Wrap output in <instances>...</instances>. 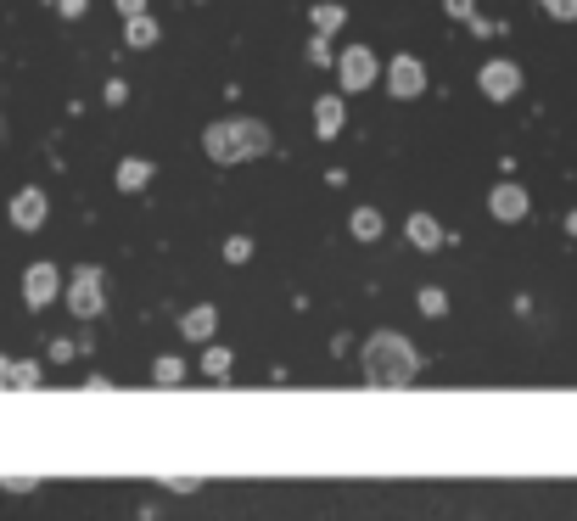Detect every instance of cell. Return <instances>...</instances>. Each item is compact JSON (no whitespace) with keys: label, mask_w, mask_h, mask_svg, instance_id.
Masks as SVG:
<instances>
[{"label":"cell","mask_w":577,"mask_h":521,"mask_svg":"<svg viewBox=\"0 0 577 521\" xmlns=\"http://www.w3.org/2000/svg\"><path fill=\"white\" fill-rule=\"evenodd\" d=\"M415 370H421V359H415V348H409L404 337H393V331H376V337L365 342V381H370V387H381V393H398V387H409V381H415Z\"/></svg>","instance_id":"1"},{"label":"cell","mask_w":577,"mask_h":521,"mask_svg":"<svg viewBox=\"0 0 577 521\" xmlns=\"http://www.w3.org/2000/svg\"><path fill=\"white\" fill-rule=\"evenodd\" d=\"M68 309L79 314V320H96V314H101V269H79V275H73Z\"/></svg>","instance_id":"6"},{"label":"cell","mask_w":577,"mask_h":521,"mask_svg":"<svg viewBox=\"0 0 577 521\" xmlns=\"http://www.w3.org/2000/svg\"><path fill=\"white\" fill-rule=\"evenodd\" d=\"M45 213H51V202H45L40 185H29V191H17V197H12V225L17 230H40Z\"/></svg>","instance_id":"9"},{"label":"cell","mask_w":577,"mask_h":521,"mask_svg":"<svg viewBox=\"0 0 577 521\" xmlns=\"http://www.w3.org/2000/svg\"><path fill=\"white\" fill-rule=\"evenodd\" d=\"M387 90H393L398 101L421 96V90H426V68H421V57H393V62H387Z\"/></svg>","instance_id":"7"},{"label":"cell","mask_w":577,"mask_h":521,"mask_svg":"<svg viewBox=\"0 0 577 521\" xmlns=\"http://www.w3.org/2000/svg\"><path fill=\"white\" fill-rule=\"evenodd\" d=\"M6 381H17V387H34V381H40V370H34V365H12V370H6Z\"/></svg>","instance_id":"22"},{"label":"cell","mask_w":577,"mask_h":521,"mask_svg":"<svg viewBox=\"0 0 577 521\" xmlns=\"http://www.w3.org/2000/svg\"><path fill=\"white\" fill-rule=\"evenodd\" d=\"M443 6H449V17H460V23L477 17V0H443Z\"/></svg>","instance_id":"23"},{"label":"cell","mask_w":577,"mask_h":521,"mask_svg":"<svg viewBox=\"0 0 577 521\" xmlns=\"http://www.w3.org/2000/svg\"><path fill=\"white\" fill-rule=\"evenodd\" d=\"M101 101H107V107H124V101H129V85H124V79H113V85L101 90Z\"/></svg>","instance_id":"21"},{"label":"cell","mask_w":577,"mask_h":521,"mask_svg":"<svg viewBox=\"0 0 577 521\" xmlns=\"http://www.w3.org/2000/svg\"><path fill=\"white\" fill-rule=\"evenodd\" d=\"M566 236H577V213H566Z\"/></svg>","instance_id":"29"},{"label":"cell","mask_w":577,"mask_h":521,"mask_svg":"<svg viewBox=\"0 0 577 521\" xmlns=\"http://www.w3.org/2000/svg\"><path fill=\"white\" fill-rule=\"evenodd\" d=\"M309 23H314V34L325 40V34H337L342 23H348V12H342L337 0H325V6H314V12H309Z\"/></svg>","instance_id":"14"},{"label":"cell","mask_w":577,"mask_h":521,"mask_svg":"<svg viewBox=\"0 0 577 521\" xmlns=\"http://www.w3.org/2000/svg\"><path fill=\"white\" fill-rule=\"evenodd\" d=\"M269 135L258 118H219V124L202 129V152L213 157V163H247V157H264L269 152Z\"/></svg>","instance_id":"2"},{"label":"cell","mask_w":577,"mask_h":521,"mask_svg":"<svg viewBox=\"0 0 577 521\" xmlns=\"http://www.w3.org/2000/svg\"><path fill=\"white\" fill-rule=\"evenodd\" d=\"M527 208H533V202H527V191H521L516 180H499V185L488 191V213L499 219V225H521V219H527Z\"/></svg>","instance_id":"4"},{"label":"cell","mask_w":577,"mask_h":521,"mask_svg":"<svg viewBox=\"0 0 577 521\" xmlns=\"http://www.w3.org/2000/svg\"><path fill=\"white\" fill-rule=\"evenodd\" d=\"M57 292H62L57 264H29V275H23V297H29V309H45Z\"/></svg>","instance_id":"8"},{"label":"cell","mask_w":577,"mask_h":521,"mask_svg":"<svg viewBox=\"0 0 577 521\" xmlns=\"http://www.w3.org/2000/svg\"><path fill=\"white\" fill-rule=\"evenodd\" d=\"M202 365H208V376H230V353H225V348H208V359H202Z\"/></svg>","instance_id":"20"},{"label":"cell","mask_w":577,"mask_h":521,"mask_svg":"<svg viewBox=\"0 0 577 521\" xmlns=\"http://www.w3.org/2000/svg\"><path fill=\"white\" fill-rule=\"evenodd\" d=\"M477 85H482V96H488V101H510L521 90V68H516V62H505V57H493L488 68L477 73Z\"/></svg>","instance_id":"5"},{"label":"cell","mask_w":577,"mask_h":521,"mask_svg":"<svg viewBox=\"0 0 577 521\" xmlns=\"http://www.w3.org/2000/svg\"><path fill=\"white\" fill-rule=\"evenodd\" d=\"M247 258H253V241H247V236H230V241H225V264H247Z\"/></svg>","instance_id":"19"},{"label":"cell","mask_w":577,"mask_h":521,"mask_svg":"<svg viewBox=\"0 0 577 521\" xmlns=\"http://www.w3.org/2000/svg\"><path fill=\"white\" fill-rule=\"evenodd\" d=\"M309 62H320V68H325V62H331V45L314 40V45H309Z\"/></svg>","instance_id":"25"},{"label":"cell","mask_w":577,"mask_h":521,"mask_svg":"<svg viewBox=\"0 0 577 521\" xmlns=\"http://www.w3.org/2000/svg\"><path fill=\"white\" fill-rule=\"evenodd\" d=\"M213 325H219V309H208V303H202V309H191V314L180 320V331H185L191 342H208V337H213Z\"/></svg>","instance_id":"12"},{"label":"cell","mask_w":577,"mask_h":521,"mask_svg":"<svg viewBox=\"0 0 577 521\" xmlns=\"http://www.w3.org/2000/svg\"><path fill=\"white\" fill-rule=\"evenodd\" d=\"M113 6H118L124 17H141V12H146V0H113Z\"/></svg>","instance_id":"27"},{"label":"cell","mask_w":577,"mask_h":521,"mask_svg":"<svg viewBox=\"0 0 577 521\" xmlns=\"http://www.w3.org/2000/svg\"><path fill=\"white\" fill-rule=\"evenodd\" d=\"M348 225H353V236H359V241H376L381 236V213L376 208H353Z\"/></svg>","instance_id":"16"},{"label":"cell","mask_w":577,"mask_h":521,"mask_svg":"<svg viewBox=\"0 0 577 521\" xmlns=\"http://www.w3.org/2000/svg\"><path fill=\"white\" fill-rule=\"evenodd\" d=\"M555 23H577V0H538Z\"/></svg>","instance_id":"18"},{"label":"cell","mask_w":577,"mask_h":521,"mask_svg":"<svg viewBox=\"0 0 577 521\" xmlns=\"http://www.w3.org/2000/svg\"><path fill=\"white\" fill-rule=\"evenodd\" d=\"M0 488H12V493H29L34 477H0Z\"/></svg>","instance_id":"26"},{"label":"cell","mask_w":577,"mask_h":521,"mask_svg":"<svg viewBox=\"0 0 577 521\" xmlns=\"http://www.w3.org/2000/svg\"><path fill=\"white\" fill-rule=\"evenodd\" d=\"M376 73H381V62H376V51L370 45H348L337 57V85H342V96H353V90H370L376 85Z\"/></svg>","instance_id":"3"},{"label":"cell","mask_w":577,"mask_h":521,"mask_svg":"<svg viewBox=\"0 0 577 521\" xmlns=\"http://www.w3.org/2000/svg\"><path fill=\"white\" fill-rule=\"evenodd\" d=\"M113 180H118V191H141V185L152 180V163H146V157H124Z\"/></svg>","instance_id":"13"},{"label":"cell","mask_w":577,"mask_h":521,"mask_svg":"<svg viewBox=\"0 0 577 521\" xmlns=\"http://www.w3.org/2000/svg\"><path fill=\"white\" fill-rule=\"evenodd\" d=\"M57 12L62 17H79V12H85V0H57Z\"/></svg>","instance_id":"28"},{"label":"cell","mask_w":577,"mask_h":521,"mask_svg":"<svg viewBox=\"0 0 577 521\" xmlns=\"http://www.w3.org/2000/svg\"><path fill=\"white\" fill-rule=\"evenodd\" d=\"M342 129H348V113H342V96L331 90V96L314 101V135H320V141H337Z\"/></svg>","instance_id":"10"},{"label":"cell","mask_w":577,"mask_h":521,"mask_svg":"<svg viewBox=\"0 0 577 521\" xmlns=\"http://www.w3.org/2000/svg\"><path fill=\"white\" fill-rule=\"evenodd\" d=\"M415 303H421V314H432V320H437V314H449V297L437 292V286H421V297H415Z\"/></svg>","instance_id":"17"},{"label":"cell","mask_w":577,"mask_h":521,"mask_svg":"<svg viewBox=\"0 0 577 521\" xmlns=\"http://www.w3.org/2000/svg\"><path fill=\"white\" fill-rule=\"evenodd\" d=\"M124 45H135V51H146V45H157V23H152V17H129V23H124Z\"/></svg>","instance_id":"15"},{"label":"cell","mask_w":577,"mask_h":521,"mask_svg":"<svg viewBox=\"0 0 577 521\" xmlns=\"http://www.w3.org/2000/svg\"><path fill=\"white\" fill-rule=\"evenodd\" d=\"M185 370H180V359H157V381H180Z\"/></svg>","instance_id":"24"},{"label":"cell","mask_w":577,"mask_h":521,"mask_svg":"<svg viewBox=\"0 0 577 521\" xmlns=\"http://www.w3.org/2000/svg\"><path fill=\"white\" fill-rule=\"evenodd\" d=\"M6 370H12V365H6V359H0V381H6Z\"/></svg>","instance_id":"30"},{"label":"cell","mask_w":577,"mask_h":521,"mask_svg":"<svg viewBox=\"0 0 577 521\" xmlns=\"http://www.w3.org/2000/svg\"><path fill=\"white\" fill-rule=\"evenodd\" d=\"M409 241L421 253H432V247H443V225H437L432 213H409Z\"/></svg>","instance_id":"11"}]
</instances>
